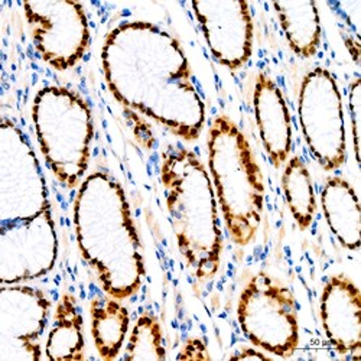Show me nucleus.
I'll use <instances>...</instances> for the list:
<instances>
[{
  "instance_id": "obj_1",
  "label": "nucleus",
  "mask_w": 361,
  "mask_h": 361,
  "mask_svg": "<svg viewBox=\"0 0 361 361\" xmlns=\"http://www.w3.org/2000/svg\"><path fill=\"white\" fill-rule=\"evenodd\" d=\"M102 70L109 92L125 109L192 143L207 123V104L183 44L149 20H125L104 38Z\"/></svg>"
},
{
  "instance_id": "obj_2",
  "label": "nucleus",
  "mask_w": 361,
  "mask_h": 361,
  "mask_svg": "<svg viewBox=\"0 0 361 361\" xmlns=\"http://www.w3.org/2000/svg\"><path fill=\"white\" fill-rule=\"evenodd\" d=\"M75 242L102 289L118 300L139 292L146 276L143 246L125 188L104 172L88 173L73 204Z\"/></svg>"
},
{
  "instance_id": "obj_3",
  "label": "nucleus",
  "mask_w": 361,
  "mask_h": 361,
  "mask_svg": "<svg viewBox=\"0 0 361 361\" xmlns=\"http://www.w3.org/2000/svg\"><path fill=\"white\" fill-rule=\"evenodd\" d=\"M159 179L180 257L197 282L214 279L224 246L220 208L207 166L194 150L168 145L161 152Z\"/></svg>"
},
{
  "instance_id": "obj_4",
  "label": "nucleus",
  "mask_w": 361,
  "mask_h": 361,
  "mask_svg": "<svg viewBox=\"0 0 361 361\" xmlns=\"http://www.w3.org/2000/svg\"><path fill=\"white\" fill-rule=\"evenodd\" d=\"M207 159L228 237L237 247H247L263 223L264 176L247 136L224 113L208 128Z\"/></svg>"
},
{
  "instance_id": "obj_5",
  "label": "nucleus",
  "mask_w": 361,
  "mask_h": 361,
  "mask_svg": "<svg viewBox=\"0 0 361 361\" xmlns=\"http://www.w3.org/2000/svg\"><path fill=\"white\" fill-rule=\"evenodd\" d=\"M31 117L48 169L59 185L77 190L87 176L92 157V107L70 87L45 85L34 97Z\"/></svg>"
},
{
  "instance_id": "obj_6",
  "label": "nucleus",
  "mask_w": 361,
  "mask_h": 361,
  "mask_svg": "<svg viewBox=\"0 0 361 361\" xmlns=\"http://www.w3.org/2000/svg\"><path fill=\"white\" fill-rule=\"evenodd\" d=\"M237 322L247 341L279 358H290L299 348V314L289 286L264 270L255 274L240 292Z\"/></svg>"
},
{
  "instance_id": "obj_7",
  "label": "nucleus",
  "mask_w": 361,
  "mask_h": 361,
  "mask_svg": "<svg viewBox=\"0 0 361 361\" xmlns=\"http://www.w3.org/2000/svg\"><path fill=\"white\" fill-rule=\"evenodd\" d=\"M298 118L312 159L334 172L347 162L343 94L336 75L325 67L308 71L299 85Z\"/></svg>"
},
{
  "instance_id": "obj_8",
  "label": "nucleus",
  "mask_w": 361,
  "mask_h": 361,
  "mask_svg": "<svg viewBox=\"0 0 361 361\" xmlns=\"http://www.w3.org/2000/svg\"><path fill=\"white\" fill-rule=\"evenodd\" d=\"M51 208L47 178L32 143L9 117L0 125V224L29 220Z\"/></svg>"
},
{
  "instance_id": "obj_9",
  "label": "nucleus",
  "mask_w": 361,
  "mask_h": 361,
  "mask_svg": "<svg viewBox=\"0 0 361 361\" xmlns=\"http://www.w3.org/2000/svg\"><path fill=\"white\" fill-rule=\"evenodd\" d=\"M32 44L45 64L64 73L81 63L92 32L87 11L74 0H32L22 4Z\"/></svg>"
},
{
  "instance_id": "obj_10",
  "label": "nucleus",
  "mask_w": 361,
  "mask_h": 361,
  "mask_svg": "<svg viewBox=\"0 0 361 361\" xmlns=\"http://www.w3.org/2000/svg\"><path fill=\"white\" fill-rule=\"evenodd\" d=\"M59 242L52 209L39 216L0 224V283L19 285L52 272Z\"/></svg>"
},
{
  "instance_id": "obj_11",
  "label": "nucleus",
  "mask_w": 361,
  "mask_h": 361,
  "mask_svg": "<svg viewBox=\"0 0 361 361\" xmlns=\"http://www.w3.org/2000/svg\"><path fill=\"white\" fill-rule=\"evenodd\" d=\"M52 302L45 290L27 283L0 289V360L38 361Z\"/></svg>"
},
{
  "instance_id": "obj_12",
  "label": "nucleus",
  "mask_w": 361,
  "mask_h": 361,
  "mask_svg": "<svg viewBox=\"0 0 361 361\" xmlns=\"http://www.w3.org/2000/svg\"><path fill=\"white\" fill-rule=\"evenodd\" d=\"M190 8L216 63L228 71L245 68L253 55L255 23L243 0L191 2Z\"/></svg>"
},
{
  "instance_id": "obj_13",
  "label": "nucleus",
  "mask_w": 361,
  "mask_h": 361,
  "mask_svg": "<svg viewBox=\"0 0 361 361\" xmlns=\"http://www.w3.org/2000/svg\"><path fill=\"white\" fill-rule=\"evenodd\" d=\"M319 319L326 341L340 357L361 358V292L345 274L326 279L319 298Z\"/></svg>"
},
{
  "instance_id": "obj_14",
  "label": "nucleus",
  "mask_w": 361,
  "mask_h": 361,
  "mask_svg": "<svg viewBox=\"0 0 361 361\" xmlns=\"http://www.w3.org/2000/svg\"><path fill=\"white\" fill-rule=\"evenodd\" d=\"M253 113L262 146L275 169L283 168L293 149L292 116L279 84L260 71L253 85Z\"/></svg>"
},
{
  "instance_id": "obj_15",
  "label": "nucleus",
  "mask_w": 361,
  "mask_h": 361,
  "mask_svg": "<svg viewBox=\"0 0 361 361\" xmlns=\"http://www.w3.org/2000/svg\"><path fill=\"white\" fill-rule=\"evenodd\" d=\"M319 201L325 223L340 246L357 252L361 242V209L354 187L343 176H328Z\"/></svg>"
},
{
  "instance_id": "obj_16",
  "label": "nucleus",
  "mask_w": 361,
  "mask_h": 361,
  "mask_svg": "<svg viewBox=\"0 0 361 361\" xmlns=\"http://www.w3.org/2000/svg\"><path fill=\"white\" fill-rule=\"evenodd\" d=\"M44 354L51 361L85 358L84 318L78 300L71 292H64L55 305Z\"/></svg>"
},
{
  "instance_id": "obj_17",
  "label": "nucleus",
  "mask_w": 361,
  "mask_h": 361,
  "mask_svg": "<svg viewBox=\"0 0 361 361\" xmlns=\"http://www.w3.org/2000/svg\"><path fill=\"white\" fill-rule=\"evenodd\" d=\"M272 8L290 51L302 59L314 58L322 42L318 4L311 0L274 2Z\"/></svg>"
},
{
  "instance_id": "obj_18",
  "label": "nucleus",
  "mask_w": 361,
  "mask_h": 361,
  "mask_svg": "<svg viewBox=\"0 0 361 361\" xmlns=\"http://www.w3.org/2000/svg\"><path fill=\"white\" fill-rule=\"evenodd\" d=\"M90 328L94 347L103 360H114L123 351L130 331V312L126 305L107 293L90 302Z\"/></svg>"
},
{
  "instance_id": "obj_19",
  "label": "nucleus",
  "mask_w": 361,
  "mask_h": 361,
  "mask_svg": "<svg viewBox=\"0 0 361 361\" xmlns=\"http://www.w3.org/2000/svg\"><path fill=\"white\" fill-rule=\"evenodd\" d=\"M281 184L293 221L300 231H307L315 220L318 201L311 172L299 155L290 157L283 165Z\"/></svg>"
},
{
  "instance_id": "obj_20",
  "label": "nucleus",
  "mask_w": 361,
  "mask_h": 361,
  "mask_svg": "<svg viewBox=\"0 0 361 361\" xmlns=\"http://www.w3.org/2000/svg\"><path fill=\"white\" fill-rule=\"evenodd\" d=\"M122 358L128 361H164L168 358L164 326L152 311H145L137 317L125 344Z\"/></svg>"
},
{
  "instance_id": "obj_21",
  "label": "nucleus",
  "mask_w": 361,
  "mask_h": 361,
  "mask_svg": "<svg viewBox=\"0 0 361 361\" xmlns=\"http://www.w3.org/2000/svg\"><path fill=\"white\" fill-rule=\"evenodd\" d=\"M348 114L353 139V152L357 165L360 164V80L355 78L348 87Z\"/></svg>"
},
{
  "instance_id": "obj_22",
  "label": "nucleus",
  "mask_w": 361,
  "mask_h": 361,
  "mask_svg": "<svg viewBox=\"0 0 361 361\" xmlns=\"http://www.w3.org/2000/svg\"><path fill=\"white\" fill-rule=\"evenodd\" d=\"M176 360H212V354L202 338L190 337L176 354Z\"/></svg>"
},
{
  "instance_id": "obj_23",
  "label": "nucleus",
  "mask_w": 361,
  "mask_h": 361,
  "mask_svg": "<svg viewBox=\"0 0 361 361\" xmlns=\"http://www.w3.org/2000/svg\"><path fill=\"white\" fill-rule=\"evenodd\" d=\"M230 360H270L269 354L256 348V347H242L235 350L230 357Z\"/></svg>"
}]
</instances>
